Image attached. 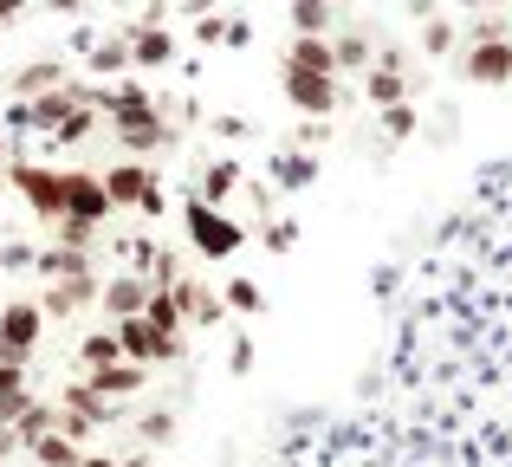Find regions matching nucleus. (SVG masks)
Segmentation results:
<instances>
[{
  "label": "nucleus",
  "instance_id": "1",
  "mask_svg": "<svg viewBox=\"0 0 512 467\" xmlns=\"http://www.w3.org/2000/svg\"><path fill=\"white\" fill-rule=\"evenodd\" d=\"M72 104H91V85H52V91H39V98H13L7 124H13V130H39V137H52V130L72 117Z\"/></svg>",
  "mask_w": 512,
  "mask_h": 467
},
{
  "label": "nucleus",
  "instance_id": "2",
  "mask_svg": "<svg viewBox=\"0 0 512 467\" xmlns=\"http://www.w3.org/2000/svg\"><path fill=\"white\" fill-rule=\"evenodd\" d=\"M104 195H111V208H137V215H156V221H163V182H156V169L143 163V156L104 169Z\"/></svg>",
  "mask_w": 512,
  "mask_h": 467
},
{
  "label": "nucleus",
  "instance_id": "3",
  "mask_svg": "<svg viewBox=\"0 0 512 467\" xmlns=\"http://www.w3.org/2000/svg\"><path fill=\"white\" fill-rule=\"evenodd\" d=\"M182 221H188V247L201 253V260H227V253H240V234L234 221L221 215V208H208L201 195H188V208H182Z\"/></svg>",
  "mask_w": 512,
  "mask_h": 467
},
{
  "label": "nucleus",
  "instance_id": "4",
  "mask_svg": "<svg viewBox=\"0 0 512 467\" xmlns=\"http://www.w3.org/2000/svg\"><path fill=\"white\" fill-rule=\"evenodd\" d=\"M7 182L20 189V202L33 208L39 221H65V169H39V163H7Z\"/></svg>",
  "mask_w": 512,
  "mask_h": 467
},
{
  "label": "nucleus",
  "instance_id": "5",
  "mask_svg": "<svg viewBox=\"0 0 512 467\" xmlns=\"http://www.w3.org/2000/svg\"><path fill=\"white\" fill-rule=\"evenodd\" d=\"M117 344H124L130 364H175V357L188 351L182 331H156L143 312H137V318H117Z\"/></svg>",
  "mask_w": 512,
  "mask_h": 467
},
{
  "label": "nucleus",
  "instance_id": "6",
  "mask_svg": "<svg viewBox=\"0 0 512 467\" xmlns=\"http://www.w3.org/2000/svg\"><path fill=\"white\" fill-rule=\"evenodd\" d=\"M39 331H46L39 299H7V305H0V357H7V364H33Z\"/></svg>",
  "mask_w": 512,
  "mask_h": 467
},
{
  "label": "nucleus",
  "instance_id": "7",
  "mask_svg": "<svg viewBox=\"0 0 512 467\" xmlns=\"http://www.w3.org/2000/svg\"><path fill=\"white\" fill-rule=\"evenodd\" d=\"M104 124H111V137L124 143V156H143V163H150V156L175 137L169 117L156 111V104H143V111H124V117H104Z\"/></svg>",
  "mask_w": 512,
  "mask_h": 467
},
{
  "label": "nucleus",
  "instance_id": "8",
  "mask_svg": "<svg viewBox=\"0 0 512 467\" xmlns=\"http://www.w3.org/2000/svg\"><path fill=\"white\" fill-rule=\"evenodd\" d=\"M461 78H467V85H512V46H506V33L467 39V46H461Z\"/></svg>",
  "mask_w": 512,
  "mask_h": 467
},
{
  "label": "nucleus",
  "instance_id": "9",
  "mask_svg": "<svg viewBox=\"0 0 512 467\" xmlns=\"http://www.w3.org/2000/svg\"><path fill=\"white\" fill-rule=\"evenodd\" d=\"M286 98L299 117H331L344 104V85L338 78H318V72H286Z\"/></svg>",
  "mask_w": 512,
  "mask_h": 467
},
{
  "label": "nucleus",
  "instance_id": "10",
  "mask_svg": "<svg viewBox=\"0 0 512 467\" xmlns=\"http://www.w3.org/2000/svg\"><path fill=\"white\" fill-rule=\"evenodd\" d=\"M65 215H78V221H111L117 208H111V195H104V176H85V169H65Z\"/></svg>",
  "mask_w": 512,
  "mask_h": 467
},
{
  "label": "nucleus",
  "instance_id": "11",
  "mask_svg": "<svg viewBox=\"0 0 512 467\" xmlns=\"http://www.w3.org/2000/svg\"><path fill=\"white\" fill-rule=\"evenodd\" d=\"M409 91L415 85H409V72H402V52H376V65L363 72V104L383 111V104H402Z\"/></svg>",
  "mask_w": 512,
  "mask_h": 467
},
{
  "label": "nucleus",
  "instance_id": "12",
  "mask_svg": "<svg viewBox=\"0 0 512 467\" xmlns=\"http://www.w3.org/2000/svg\"><path fill=\"white\" fill-rule=\"evenodd\" d=\"M98 292H104V279H98V273L46 279V299H39V312H46V318H72V312H85V305H98Z\"/></svg>",
  "mask_w": 512,
  "mask_h": 467
},
{
  "label": "nucleus",
  "instance_id": "13",
  "mask_svg": "<svg viewBox=\"0 0 512 467\" xmlns=\"http://www.w3.org/2000/svg\"><path fill=\"white\" fill-rule=\"evenodd\" d=\"M169 59H175V33H169L163 20L130 26V65H137V72H163Z\"/></svg>",
  "mask_w": 512,
  "mask_h": 467
},
{
  "label": "nucleus",
  "instance_id": "14",
  "mask_svg": "<svg viewBox=\"0 0 512 467\" xmlns=\"http://www.w3.org/2000/svg\"><path fill=\"white\" fill-rule=\"evenodd\" d=\"M85 383L98 396H111V403H130V396H143V383H150V364L117 357V364H104V370H85Z\"/></svg>",
  "mask_w": 512,
  "mask_h": 467
},
{
  "label": "nucleus",
  "instance_id": "15",
  "mask_svg": "<svg viewBox=\"0 0 512 467\" xmlns=\"http://www.w3.org/2000/svg\"><path fill=\"white\" fill-rule=\"evenodd\" d=\"M286 72H318V78H338V59H331V33H292L286 39Z\"/></svg>",
  "mask_w": 512,
  "mask_h": 467
},
{
  "label": "nucleus",
  "instance_id": "16",
  "mask_svg": "<svg viewBox=\"0 0 512 467\" xmlns=\"http://www.w3.org/2000/svg\"><path fill=\"white\" fill-rule=\"evenodd\" d=\"M169 292H175V305H182V325H214V318L227 312V299H221V292H208L195 273L169 279Z\"/></svg>",
  "mask_w": 512,
  "mask_h": 467
},
{
  "label": "nucleus",
  "instance_id": "17",
  "mask_svg": "<svg viewBox=\"0 0 512 467\" xmlns=\"http://www.w3.org/2000/svg\"><path fill=\"white\" fill-rule=\"evenodd\" d=\"M98 305H104V318H111V325H117V318H137L143 305H150V279H143V273L111 279V286L98 292Z\"/></svg>",
  "mask_w": 512,
  "mask_h": 467
},
{
  "label": "nucleus",
  "instance_id": "18",
  "mask_svg": "<svg viewBox=\"0 0 512 467\" xmlns=\"http://www.w3.org/2000/svg\"><path fill=\"white\" fill-rule=\"evenodd\" d=\"M39 273L46 279H78V273H98V266H91V247H65V240H52L46 253H39Z\"/></svg>",
  "mask_w": 512,
  "mask_h": 467
},
{
  "label": "nucleus",
  "instance_id": "19",
  "mask_svg": "<svg viewBox=\"0 0 512 467\" xmlns=\"http://www.w3.org/2000/svg\"><path fill=\"white\" fill-rule=\"evenodd\" d=\"M331 59H338V78H344V72H363V65L376 59L370 33H363V26H344V33H331Z\"/></svg>",
  "mask_w": 512,
  "mask_h": 467
},
{
  "label": "nucleus",
  "instance_id": "20",
  "mask_svg": "<svg viewBox=\"0 0 512 467\" xmlns=\"http://www.w3.org/2000/svg\"><path fill=\"white\" fill-rule=\"evenodd\" d=\"M273 176H279V189H312V182H318V156L292 143V150L273 156Z\"/></svg>",
  "mask_w": 512,
  "mask_h": 467
},
{
  "label": "nucleus",
  "instance_id": "21",
  "mask_svg": "<svg viewBox=\"0 0 512 467\" xmlns=\"http://www.w3.org/2000/svg\"><path fill=\"white\" fill-rule=\"evenodd\" d=\"M59 403H65V409H78V416H85V422H98V429H104V422H117V403H111V396H98V390H91L85 377H78L72 390L59 396Z\"/></svg>",
  "mask_w": 512,
  "mask_h": 467
},
{
  "label": "nucleus",
  "instance_id": "22",
  "mask_svg": "<svg viewBox=\"0 0 512 467\" xmlns=\"http://www.w3.org/2000/svg\"><path fill=\"white\" fill-rule=\"evenodd\" d=\"M234 189H240V163H227V156H221V163H208V169H201V182H195V195L208 208H221Z\"/></svg>",
  "mask_w": 512,
  "mask_h": 467
},
{
  "label": "nucleus",
  "instance_id": "23",
  "mask_svg": "<svg viewBox=\"0 0 512 467\" xmlns=\"http://www.w3.org/2000/svg\"><path fill=\"white\" fill-rule=\"evenodd\" d=\"M26 455H33L39 467H78V461H85V448H78V442H72V435H59V429H46V435H39V442H33V448H26Z\"/></svg>",
  "mask_w": 512,
  "mask_h": 467
},
{
  "label": "nucleus",
  "instance_id": "24",
  "mask_svg": "<svg viewBox=\"0 0 512 467\" xmlns=\"http://www.w3.org/2000/svg\"><path fill=\"white\" fill-rule=\"evenodd\" d=\"M52 85H65V65L39 59V65H26V72L13 78V98H39V91H52Z\"/></svg>",
  "mask_w": 512,
  "mask_h": 467
},
{
  "label": "nucleus",
  "instance_id": "25",
  "mask_svg": "<svg viewBox=\"0 0 512 467\" xmlns=\"http://www.w3.org/2000/svg\"><path fill=\"white\" fill-rule=\"evenodd\" d=\"M98 124H104L98 104H72V117L52 130V143H91V137H98Z\"/></svg>",
  "mask_w": 512,
  "mask_h": 467
},
{
  "label": "nucleus",
  "instance_id": "26",
  "mask_svg": "<svg viewBox=\"0 0 512 467\" xmlns=\"http://www.w3.org/2000/svg\"><path fill=\"white\" fill-rule=\"evenodd\" d=\"M331 26H338L331 0H292V33H331Z\"/></svg>",
  "mask_w": 512,
  "mask_h": 467
},
{
  "label": "nucleus",
  "instance_id": "27",
  "mask_svg": "<svg viewBox=\"0 0 512 467\" xmlns=\"http://www.w3.org/2000/svg\"><path fill=\"white\" fill-rule=\"evenodd\" d=\"M52 416H59V403H39V396H33V403L20 409V422H13V435H20V448H33L39 435L52 429Z\"/></svg>",
  "mask_w": 512,
  "mask_h": 467
},
{
  "label": "nucleus",
  "instance_id": "28",
  "mask_svg": "<svg viewBox=\"0 0 512 467\" xmlns=\"http://www.w3.org/2000/svg\"><path fill=\"white\" fill-rule=\"evenodd\" d=\"M117 357H124V344H117V325L78 344V364H85V370H104V364H117Z\"/></svg>",
  "mask_w": 512,
  "mask_h": 467
},
{
  "label": "nucleus",
  "instance_id": "29",
  "mask_svg": "<svg viewBox=\"0 0 512 467\" xmlns=\"http://www.w3.org/2000/svg\"><path fill=\"white\" fill-rule=\"evenodd\" d=\"M143 318H150L156 331H182V305H175L169 286H150V305H143Z\"/></svg>",
  "mask_w": 512,
  "mask_h": 467
},
{
  "label": "nucleus",
  "instance_id": "30",
  "mask_svg": "<svg viewBox=\"0 0 512 467\" xmlns=\"http://www.w3.org/2000/svg\"><path fill=\"white\" fill-rule=\"evenodd\" d=\"M221 299H227V312H240V318H253V312H260V279H227V286H221Z\"/></svg>",
  "mask_w": 512,
  "mask_h": 467
},
{
  "label": "nucleus",
  "instance_id": "31",
  "mask_svg": "<svg viewBox=\"0 0 512 467\" xmlns=\"http://www.w3.org/2000/svg\"><path fill=\"white\" fill-rule=\"evenodd\" d=\"M124 65H130V33H117V39H104V46L98 52H91V72H124Z\"/></svg>",
  "mask_w": 512,
  "mask_h": 467
},
{
  "label": "nucleus",
  "instance_id": "32",
  "mask_svg": "<svg viewBox=\"0 0 512 467\" xmlns=\"http://www.w3.org/2000/svg\"><path fill=\"white\" fill-rule=\"evenodd\" d=\"M52 240H65V247H98V221L65 215V221H52Z\"/></svg>",
  "mask_w": 512,
  "mask_h": 467
},
{
  "label": "nucleus",
  "instance_id": "33",
  "mask_svg": "<svg viewBox=\"0 0 512 467\" xmlns=\"http://www.w3.org/2000/svg\"><path fill=\"white\" fill-rule=\"evenodd\" d=\"M383 130H389V137H415V130H422V124H415V104L409 98H402V104H383Z\"/></svg>",
  "mask_w": 512,
  "mask_h": 467
},
{
  "label": "nucleus",
  "instance_id": "34",
  "mask_svg": "<svg viewBox=\"0 0 512 467\" xmlns=\"http://www.w3.org/2000/svg\"><path fill=\"white\" fill-rule=\"evenodd\" d=\"M454 39H461V33H454V20H428L422 26V52H435V59H441V52H454Z\"/></svg>",
  "mask_w": 512,
  "mask_h": 467
},
{
  "label": "nucleus",
  "instance_id": "35",
  "mask_svg": "<svg viewBox=\"0 0 512 467\" xmlns=\"http://www.w3.org/2000/svg\"><path fill=\"white\" fill-rule=\"evenodd\" d=\"M266 247H273V253H292V247H299V228H292V221H266Z\"/></svg>",
  "mask_w": 512,
  "mask_h": 467
},
{
  "label": "nucleus",
  "instance_id": "36",
  "mask_svg": "<svg viewBox=\"0 0 512 467\" xmlns=\"http://www.w3.org/2000/svg\"><path fill=\"white\" fill-rule=\"evenodd\" d=\"M169 435H175V416H143V442L150 448H163Z\"/></svg>",
  "mask_w": 512,
  "mask_h": 467
},
{
  "label": "nucleus",
  "instance_id": "37",
  "mask_svg": "<svg viewBox=\"0 0 512 467\" xmlns=\"http://www.w3.org/2000/svg\"><path fill=\"white\" fill-rule=\"evenodd\" d=\"M39 253L33 247H20V240H13V247H0V266H13V273H20V266H33Z\"/></svg>",
  "mask_w": 512,
  "mask_h": 467
},
{
  "label": "nucleus",
  "instance_id": "38",
  "mask_svg": "<svg viewBox=\"0 0 512 467\" xmlns=\"http://www.w3.org/2000/svg\"><path fill=\"white\" fill-rule=\"evenodd\" d=\"M227 370H234V377H247V370H253V344H247V338L227 351Z\"/></svg>",
  "mask_w": 512,
  "mask_h": 467
},
{
  "label": "nucleus",
  "instance_id": "39",
  "mask_svg": "<svg viewBox=\"0 0 512 467\" xmlns=\"http://www.w3.org/2000/svg\"><path fill=\"white\" fill-rule=\"evenodd\" d=\"M195 39H201V46H221V39H227V20H214V13H208V20L195 26Z\"/></svg>",
  "mask_w": 512,
  "mask_h": 467
},
{
  "label": "nucleus",
  "instance_id": "40",
  "mask_svg": "<svg viewBox=\"0 0 512 467\" xmlns=\"http://www.w3.org/2000/svg\"><path fill=\"white\" fill-rule=\"evenodd\" d=\"M221 46H253V26L247 20H227V39H221Z\"/></svg>",
  "mask_w": 512,
  "mask_h": 467
},
{
  "label": "nucleus",
  "instance_id": "41",
  "mask_svg": "<svg viewBox=\"0 0 512 467\" xmlns=\"http://www.w3.org/2000/svg\"><path fill=\"white\" fill-rule=\"evenodd\" d=\"M13 455H20V435H13L7 422H0V461H13Z\"/></svg>",
  "mask_w": 512,
  "mask_h": 467
},
{
  "label": "nucleus",
  "instance_id": "42",
  "mask_svg": "<svg viewBox=\"0 0 512 467\" xmlns=\"http://www.w3.org/2000/svg\"><path fill=\"white\" fill-rule=\"evenodd\" d=\"M20 7H26V0H0V26H7V20H13Z\"/></svg>",
  "mask_w": 512,
  "mask_h": 467
},
{
  "label": "nucleus",
  "instance_id": "43",
  "mask_svg": "<svg viewBox=\"0 0 512 467\" xmlns=\"http://www.w3.org/2000/svg\"><path fill=\"white\" fill-rule=\"evenodd\" d=\"M78 467H124V461H111V455H85Z\"/></svg>",
  "mask_w": 512,
  "mask_h": 467
},
{
  "label": "nucleus",
  "instance_id": "44",
  "mask_svg": "<svg viewBox=\"0 0 512 467\" xmlns=\"http://www.w3.org/2000/svg\"><path fill=\"white\" fill-rule=\"evenodd\" d=\"M182 13H214V0H182Z\"/></svg>",
  "mask_w": 512,
  "mask_h": 467
},
{
  "label": "nucleus",
  "instance_id": "45",
  "mask_svg": "<svg viewBox=\"0 0 512 467\" xmlns=\"http://www.w3.org/2000/svg\"><path fill=\"white\" fill-rule=\"evenodd\" d=\"M46 7H52V13H72V7H85V0H46Z\"/></svg>",
  "mask_w": 512,
  "mask_h": 467
},
{
  "label": "nucleus",
  "instance_id": "46",
  "mask_svg": "<svg viewBox=\"0 0 512 467\" xmlns=\"http://www.w3.org/2000/svg\"><path fill=\"white\" fill-rule=\"evenodd\" d=\"M461 7H506V0H461Z\"/></svg>",
  "mask_w": 512,
  "mask_h": 467
},
{
  "label": "nucleus",
  "instance_id": "47",
  "mask_svg": "<svg viewBox=\"0 0 512 467\" xmlns=\"http://www.w3.org/2000/svg\"><path fill=\"white\" fill-rule=\"evenodd\" d=\"M0 156H7V130H0Z\"/></svg>",
  "mask_w": 512,
  "mask_h": 467
},
{
  "label": "nucleus",
  "instance_id": "48",
  "mask_svg": "<svg viewBox=\"0 0 512 467\" xmlns=\"http://www.w3.org/2000/svg\"><path fill=\"white\" fill-rule=\"evenodd\" d=\"M331 7H344V0H331Z\"/></svg>",
  "mask_w": 512,
  "mask_h": 467
},
{
  "label": "nucleus",
  "instance_id": "49",
  "mask_svg": "<svg viewBox=\"0 0 512 467\" xmlns=\"http://www.w3.org/2000/svg\"><path fill=\"white\" fill-rule=\"evenodd\" d=\"M506 46H512V33H506Z\"/></svg>",
  "mask_w": 512,
  "mask_h": 467
}]
</instances>
